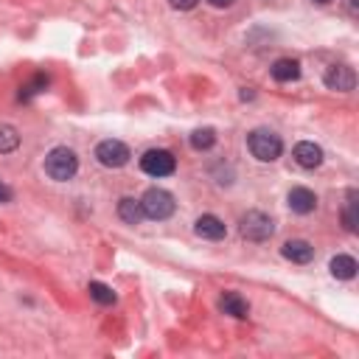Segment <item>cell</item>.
I'll list each match as a JSON object with an SVG mask.
<instances>
[{"mask_svg":"<svg viewBox=\"0 0 359 359\" xmlns=\"http://www.w3.org/2000/svg\"><path fill=\"white\" fill-rule=\"evenodd\" d=\"M76 171H79V157H76L73 149L56 146V149H50V151L45 154V174H48L50 180L67 182V180L76 177Z\"/></svg>","mask_w":359,"mask_h":359,"instance_id":"cell-1","label":"cell"},{"mask_svg":"<svg viewBox=\"0 0 359 359\" xmlns=\"http://www.w3.org/2000/svg\"><path fill=\"white\" fill-rule=\"evenodd\" d=\"M247 149H250V154H252L255 160L272 163V160L280 157L283 140H280L275 132H269V129H252V132L247 135Z\"/></svg>","mask_w":359,"mask_h":359,"instance_id":"cell-2","label":"cell"},{"mask_svg":"<svg viewBox=\"0 0 359 359\" xmlns=\"http://www.w3.org/2000/svg\"><path fill=\"white\" fill-rule=\"evenodd\" d=\"M140 205H143V213H146V219H154V222H163V219H168V216L174 213V208H177L174 196H171L165 188H149V191L143 194Z\"/></svg>","mask_w":359,"mask_h":359,"instance_id":"cell-3","label":"cell"},{"mask_svg":"<svg viewBox=\"0 0 359 359\" xmlns=\"http://www.w3.org/2000/svg\"><path fill=\"white\" fill-rule=\"evenodd\" d=\"M238 230L247 241H266L275 233V222L264 210H247L238 222Z\"/></svg>","mask_w":359,"mask_h":359,"instance_id":"cell-4","label":"cell"},{"mask_svg":"<svg viewBox=\"0 0 359 359\" xmlns=\"http://www.w3.org/2000/svg\"><path fill=\"white\" fill-rule=\"evenodd\" d=\"M140 168H143V174L160 180V177L174 174V168H177V157H174L171 151H165V149H149V151L140 157Z\"/></svg>","mask_w":359,"mask_h":359,"instance_id":"cell-5","label":"cell"},{"mask_svg":"<svg viewBox=\"0 0 359 359\" xmlns=\"http://www.w3.org/2000/svg\"><path fill=\"white\" fill-rule=\"evenodd\" d=\"M129 146L126 143H121V140H101L98 146H95V160L101 163V165H107V168H121V165H126L129 163Z\"/></svg>","mask_w":359,"mask_h":359,"instance_id":"cell-6","label":"cell"},{"mask_svg":"<svg viewBox=\"0 0 359 359\" xmlns=\"http://www.w3.org/2000/svg\"><path fill=\"white\" fill-rule=\"evenodd\" d=\"M325 87L328 90H337V93H351L356 87V73L348 67V65H331L323 76Z\"/></svg>","mask_w":359,"mask_h":359,"instance_id":"cell-7","label":"cell"},{"mask_svg":"<svg viewBox=\"0 0 359 359\" xmlns=\"http://www.w3.org/2000/svg\"><path fill=\"white\" fill-rule=\"evenodd\" d=\"M194 233H196L199 238L219 241V238L227 236V224H224L219 216H213V213H202V216L194 222Z\"/></svg>","mask_w":359,"mask_h":359,"instance_id":"cell-8","label":"cell"},{"mask_svg":"<svg viewBox=\"0 0 359 359\" xmlns=\"http://www.w3.org/2000/svg\"><path fill=\"white\" fill-rule=\"evenodd\" d=\"M292 154H294V163L300 168H317L323 163V149L317 143H311V140H300Z\"/></svg>","mask_w":359,"mask_h":359,"instance_id":"cell-9","label":"cell"},{"mask_svg":"<svg viewBox=\"0 0 359 359\" xmlns=\"http://www.w3.org/2000/svg\"><path fill=\"white\" fill-rule=\"evenodd\" d=\"M280 255L286 261H292V264H309L314 258V247L306 238H292V241H286L280 247Z\"/></svg>","mask_w":359,"mask_h":359,"instance_id":"cell-10","label":"cell"},{"mask_svg":"<svg viewBox=\"0 0 359 359\" xmlns=\"http://www.w3.org/2000/svg\"><path fill=\"white\" fill-rule=\"evenodd\" d=\"M286 199H289V208H292L294 213H300V216H306V213H311V210L317 208V196H314V191H309V188H303V185L292 188Z\"/></svg>","mask_w":359,"mask_h":359,"instance_id":"cell-11","label":"cell"},{"mask_svg":"<svg viewBox=\"0 0 359 359\" xmlns=\"http://www.w3.org/2000/svg\"><path fill=\"white\" fill-rule=\"evenodd\" d=\"M269 73H272V79L280 81V84L297 81V79H300V62H297V59H278V62L269 67Z\"/></svg>","mask_w":359,"mask_h":359,"instance_id":"cell-12","label":"cell"},{"mask_svg":"<svg viewBox=\"0 0 359 359\" xmlns=\"http://www.w3.org/2000/svg\"><path fill=\"white\" fill-rule=\"evenodd\" d=\"M219 309L224 311V314H230V317H247L250 314V306H247V300L238 294V292H224L222 297H219Z\"/></svg>","mask_w":359,"mask_h":359,"instance_id":"cell-13","label":"cell"},{"mask_svg":"<svg viewBox=\"0 0 359 359\" xmlns=\"http://www.w3.org/2000/svg\"><path fill=\"white\" fill-rule=\"evenodd\" d=\"M118 216H121L126 224H140V222L146 219L140 199H132V196H123V199L118 202Z\"/></svg>","mask_w":359,"mask_h":359,"instance_id":"cell-14","label":"cell"},{"mask_svg":"<svg viewBox=\"0 0 359 359\" xmlns=\"http://www.w3.org/2000/svg\"><path fill=\"white\" fill-rule=\"evenodd\" d=\"M328 269H331L334 278H339V280H351V278L356 275L359 266H356V258H353V255H345V252H342V255H334V258H331Z\"/></svg>","mask_w":359,"mask_h":359,"instance_id":"cell-15","label":"cell"},{"mask_svg":"<svg viewBox=\"0 0 359 359\" xmlns=\"http://www.w3.org/2000/svg\"><path fill=\"white\" fill-rule=\"evenodd\" d=\"M20 146V132L11 123H0V154H8Z\"/></svg>","mask_w":359,"mask_h":359,"instance_id":"cell-16","label":"cell"},{"mask_svg":"<svg viewBox=\"0 0 359 359\" xmlns=\"http://www.w3.org/2000/svg\"><path fill=\"white\" fill-rule=\"evenodd\" d=\"M213 143H216V132H213L210 126L191 132V149H196V151H208Z\"/></svg>","mask_w":359,"mask_h":359,"instance_id":"cell-17","label":"cell"},{"mask_svg":"<svg viewBox=\"0 0 359 359\" xmlns=\"http://www.w3.org/2000/svg\"><path fill=\"white\" fill-rule=\"evenodd\" d=\"M87 292H90V297H93L95 303H101V306H112V303H115V292H112L107 283H101V280H93V283L87 286Z\"/></svg>","mask_w":359,"mask_h":359,"instance_id":"cell-18","label":"cell"},{"mask_svg":"<svg viewBox=\"0 0 359 359\" xmlns=\"http://www.w3.org/2000/svg\"><path fill=\"white\" fill-rule=\"evenodd\" d=\"M342 224L348 233H356V191H348V205L342 210Z\"/></svg>","mask_w":359,"mask_h":359,"instance_id":"cell-19","label":"cell"},{"mask_svg":"<svg viewBox=\"0 0 359 359\" xmlns=\"http://www.w3.org/2000/svg\"><path fill=\"white\" fill-rule=\"evenodd\" d=\"M45 87H48V76H36V79H34V84H28L22 95L28 98V95H34V93H39V90H45Z\"/></svg>","mask_w":359,"mask_h":359,"instance_id":"cell-20","label":"cell"},{"mask_svg":"<svg viewBox=\"0 0 359 359\" xmlns=\"http://www.w3.org/2000/svg\"><path fill=\"white\" fill-rule=\"evenodd\" d=\"M171 3V8H177V11H191L199 0H168Z\"/></svg>","mask_w":359,"mask_h":359,"instance_id":"cell-21","label":"cell"},{"mask_svg":"<svg viewBox=\"0 0 359 359\" xmlns=\"http://www.w3.org/2000/svg\"><path fill=\"white\" fill-rule=\"evenodd\" d=\"M208 3H210L213 8H227V6H233L236 0H208Z\"/></svg>","mask_w":359,"mask_h":359,"instance_id":"cell-22","label":"cell"},{"mask_svg":"<svg viewBox=\"0 0 359 359\" xmlns=\"http://www.w3.org/2000/svg\"><path fill=\"white\" fill-rule=\"evenodd\" d=\"M8 199H11V191L6 185H0V202H8Z\"/></svg>","mask_w":359,"mask_h":359,"instance_id":"cell-23","label":"cell"},{"mask_svg":"<svg viewBox=\"0 0 359 359\" xmlns=\"http://www.w3.org/2000/svg\"><path fill=\"white\" fill-rule=\"evenodd\" d=\"M311 3H320V6H325V3H331V0H311Z\"/></svg>","mask_w":359,"mask_h":359,"instance_id":"cell-24","label":"cell"}]
</instances>
